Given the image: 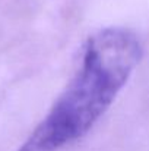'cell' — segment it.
Returning <instances> with one entry per match:
<instances>
[{"label": "cell", "mask_w": 149, "mask_h": 151, "mask_svg": "<svg viewBox=\"0 0 149 151\" xmlns=\"http://www.w3.org/2000/svg\"><path fill=\"white\" fill-rule=\"evenodd\" d=\"M142 59L138 37L118 27L91 35L81 68L18 151H57L82 138L108 110Z\"/></svg>", "instance_id": "1"}]
</instances>
